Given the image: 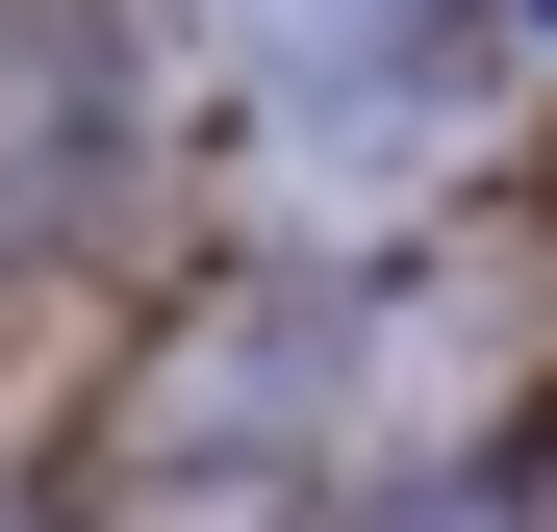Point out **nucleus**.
I'll return each instance as SVG.
<instances>
[{
  "label": "nucleus",
  "mask_w": 557,
  "mask_h": 532,
  "mask_svg": "<svg viewBox=\"0 0 557 532\" xmlns=\"http://www.w3.org/2000/svg\"><path fill=\"white\" fill-rule=\"evenodd\" d=\"M203 26H228L253 76H305V127L381 102V51H431V76H456V0H203Z\"/></svg>",
  "instance_id": "obj_1"
}]
</instances>
